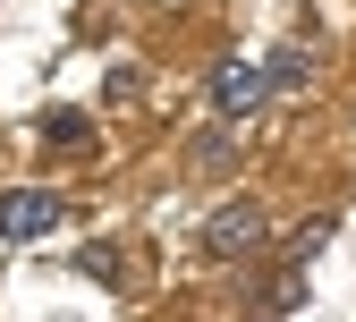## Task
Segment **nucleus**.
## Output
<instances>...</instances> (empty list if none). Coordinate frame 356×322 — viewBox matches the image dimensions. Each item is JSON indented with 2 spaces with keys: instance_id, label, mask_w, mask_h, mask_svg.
I'll list each match as a JSON object with an SVG mask.
<instances>
[{
  "instance_id": "obj_2",
  "label": "nucleus",
  "mask_w": 356,
  "mask_h": 322,
  "mask_svg": "<svg viewBox=\"0 0 356 322\" xmlns=\"http://www.w3.org/2000/svg\"><path fill=\"white\" fill-rule=\"evenodd\" d=\"M263 94H272V77H263L254 60H220V68H212V102H220V119L263 111Z\"/></svg>"
},
{
  "instance_id": "obj_3",
  "label": "nucleus",
  "mask_w": 356,
  "mask_h": 322,
  "mask_svg": "<svg viewBox=\"0 0 356 322\" xmlns=\"http://www.w3.org/2000/svg\"><path fill=\"white\" fill-rule=\"evenodd\" d=\"M42 229H60V195H42V187H9L0 195V238H42Z\"/></svg>"
},
{
  "instance_id": "obj_1",
  "label": "nucleus",
  "mask_w": 356,
  "mask_h": 322,
  "mask_svg": "<svg viewBox=\"0 0 356 322\" xmlns=\"http://www.w3.org/2000/svg\"><path fill=\"white\" fill-rule=\"evenodd\" d=\"M263 246V204H220L212 220H204V255H254Z\"/></svg>"
},
{
  "instance_id": "obj_4",
  "label": "nucleus",
  "mask_w": 356,
  "mask_h": 322,
  "mask_svg": "<svg viewBox=\"0 0 356 322\" xmlns=\"http://www.w3.org/2000/svg\"><path fill=\"white\" fill-rule=\"evenodd\" d=\"M42 136H51V145H85V119H76V111H60V119H42Z\"/></svg>"
}]
</instances>
